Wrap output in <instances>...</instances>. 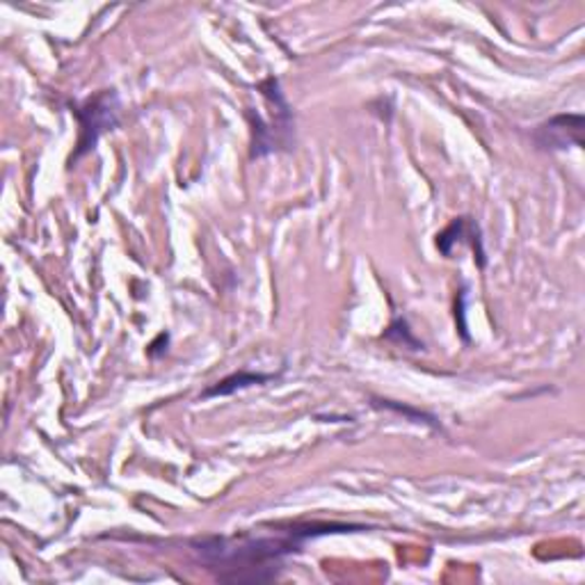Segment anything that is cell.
I'll return each instance as SVG.
<instances>
[{
    "label": "cell",
    "instance_id": "obj_1",
    "mask_svg": "<svg viewBox=\"0 0 585 585\" xmlns=\"http://www.w3.org/2000/svg\"><path fill=\"white\" fill-rule=\"evenodd\" d=\"M336 526H328L322 531L314 529H295L287 537H264V539H252V542H238L231 545L229 539L222 537H211V539H200L198 551L202 558L208 562V570H218V576L222 581H266L277 574L279 558H284L289 554H295L302 542L307 537H314L318 533H332Z\"/></svg>",
    "mask_w": 585,
    "mask_h": 585
},
{
    "label": "cell",
    "instance_id": "obj_2",
    "mask_svg": "<svg viewBox=\"0 0 585 585\" xmlns=\"http://www.w3.org/2000/svg\"><path fill=\"white\" fill-rule=\"evenodd\" d=\"M76 115L80 117V142H78L80 149L76 154L78 158L97 144L103 131L117 124V97L113 92H103L85 107H78Z\"/></svg>",
    "mask_w": 585,
    "mask_h": 585
},
{
    "label": "cell",
    "instance_id": "obj_3",
    "mask_svg": "<svg viewBox=\"0 0 585 585\" xmlns=\"http://www.w3.org/2000/svg\"><path fill=\"white\" fill-rule=\"evenodd\" d=\"M542 149H568L583 144V115H558L535 131Z\"/></svg>",
    "mask_w": 585,
    "mask_h": 585
},
{
    "label": "cell",
    "instance_id": "obj_4",
    "mask_svg": "<svg viewBox=\"0 0 585 585\" xmlns=\"http://www.w3.org/2000/svg\"><path fill=\"white\" fill-rule=\"evenodd\" d=\"M266 380H270V376L238 373V376H231V378L222 380L218 386L208 389V392H204V398H211V396H227V394H233L236 389H243V386H250V384H256V382H266Z\"/></svg>",
    "mask_w": 585,
    "mask_h": 585
}]
</instances>
